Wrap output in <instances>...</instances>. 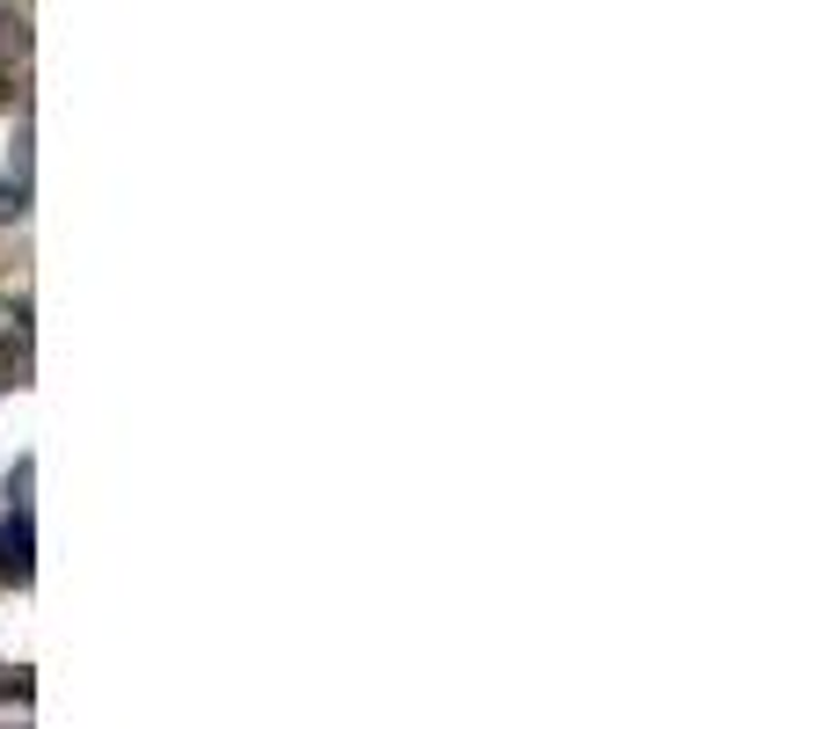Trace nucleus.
Returning <instances> with one entry per match:
<instances>
[{"label":"nucleus","mask_w":831,"mask_h":729,"mask_svg":"<svg viewBox=\"0 0 831 729\" xmlns=\"http://www.w3.org/2000/svg\"><path fill=\"white\" fill-rule=\"evenodd\" d=\"M22 219V183H0V226Z\"/></svg>","instance_id":"obj_2"},{"label":"nucleus","mask_w":831,"mask_h":729,"mask_svg":"<svg viewBox=\"0 0 831 729\" xmlns=\"http://www.w3.org/2000/svg\"><path fill=\"white\" fill-rule=\"evenodd\" d=\"M0 569H8V576H30V511H16V518H8V533H0Z\"/></svg>","instance_id":"obj_1"}]
</instances>
